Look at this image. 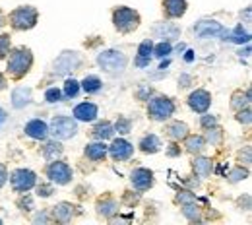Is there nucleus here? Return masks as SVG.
<instances>
[{
  "mask_svg": "<svg viewBox=\"0 0 252 225\" xmlns=\"http://www.w3.org/2000/svg\"><path fill=\"white\" fill-rule=\"evenodd\" d=\"M183 212H185V216H187L189 220H198V208H194L192 204H187Z\"/></svg>",
  "mask_w": 252,
  "mask_h": 225,
  "instance_id": "obj_37",
  "label": "nucleus"
},
{
  "mask_svg": "<svg viewBox=\"0 0 252 225\" xmlns=\"http://www.w3.org/2000/svg\"><path fill=\"white\" fill-rule=\"evenodd\" d=\"M214 125H216V119H214V117H210V115H206V117L202 119V127H204V129H212Z\"/></svg>",
  "mask_w": 252,
  "mask_h": 225,
  "instance_id": "obj_41",
  "label": "nucleus"
},
{
  "mask_svg": "<svg viewBox=\"0 0 252 225\" xmlns=\"http://www.w3.org/2000/svg\"><path fill=\"white\" fill-rule=\"evenodd\" d=\"M10 22L16 30H32L33 26L37 24V10L32 6H22L18 10L12 12Z\"/></svg>",
  "mask_w": 252,
  "mask_h": 225,
  "instance_id": "obj_4",
  "label": "nucleus"
},
{
  "mask_svg": "<svg viewBox=\"0 0 252 225\" xmlns=\"http://www.w3.org/2000/svg\"><path fill=\"white\" fill-rule=\"evenodd\" d=\"M194 32H196L198 37H214V35H223V37H227V33L221 28V24L212 22V20H202V22H198L196 28H194Z\"/></svg>",
  "mask_w": 252,
  "mask_h": 225,
  "instance_id": "obj_9",
  "label": "nucleus"
},
{
  "mask_svg": "<svg viewBox=\"0 0 252 225\" xmlns=\"http://www.w3.org/2000/svg\"><path fill=\"white\" fill-rule=\"evenodd\" d=\"M49 132L59 140H66V138H72L78 132V125L68 117H57V119H53Z\"/></svg>",
  "mask_w": 252,
  "mask_h": 225,
  "instance_id": "obj_5",
  "label": "nucleus"
},
{
  "mask_svg": "<svg viewBox=\"0 0 252 225\" xmlns=\"http://www.w3.org/2000/svg\"><path fill=\"white\" fill-rule=\"evenodd\" d=\"M109 152H111V156H113V160L117 161H125L128 160L130 156H132V152H134V148H132V144H128L126 140H115L113 144H111V148H109Z\"/></svg>",
  "mask_w": 252,
  "mask_h": 225,
  "instance_id": "obj_11",
  "label": "nucleus"
},
{
  "mask_svg": "<svg viewBox=\"0 0 252 225\" xmlns=\"http://www.w3.org/2000/svg\"><path fill=\"white\" fill-rule=\"evenodd\" d=\"M74 117L78 121H94L97 117V107L94 103H80L76 109H74Z\"/></svg>",
  "mask_w": 252,
  "mask_h": 225,
  "instance_id": "obj_14",
  "label": "nucleus"
},
{
  "mask_svg": "<svg viewBox=\"0 0 252 225\" xmlns=\"http://www.w3.org/2000/svg\"><path fill=\"white\" fill-rule=\"evenodd\" d=\"M163 6L171 18H181L187 12V0H163Z\"/></svg>",
  "mask_w": 252,
  "mask_h": 225,
  "instance_id": "obj_15",
  "label": "nucleus"
},
{
  "mask_svg": "<svg viewBox=\"0 0 252 225\" xmlns=\"http://www.w3.org/2000/svg\"><path fill=\"white\" fill-rule=\"evenodd\" d=\"M45 99H47L49 103H57V101L61 99V90H57V88H51V90L45 94Z\"/></svg>",
  "mask_w": 252,
  "mask_h": 225,
  "instance_id": "obj_35",
  "label": "nucleus"
},
{
  "mask_svg": "<svg viewBox=\"0 0 252 225\" xmlns=\"http://www.w3.org/2000/svg\"><path fill=\"white\" fill-rule=\"evenodd\" d=\"M97 210H99V214L101 216H113L115 212H117V202H113V200H105V202H99V206H97Z\"/></svg>",
  "mask_w": 252,
  "mask_h": 225,
  "instance_id": "obj_26",
  "label": "nucleus"
},
{
  "mask_svg": "<svg viewBox=\"0 0 252 225\" xmlns=\"http://www.w3.org/2000/svg\"><path fill=\"white\" fill-rule=\"evenodd\" d=\"M115 129L119 130L121 134H126V132H130V123H128L126 119H119V121H117V127H115Z\"/></svg>",
  "mask_w": 252,
  "mask_h": 225,
  "instance_id": "obj_38",
  "label": "nucleus"
},
{
  "mask_svg": "<svg viewBox=\"0 0 252 225\" xmlns=\"http://www.w3.org/2000/svg\"><path fill=\"white\" fill-rule=\"evenodd\" d=\"M0 28H2V14H0Z\"/></svg>",
  "mask_w": 252,
  "mask_h": 225,
  "instance_id": "obj_47",
  "label": "nucleus"
},
{
  "mask_svg": "<svg viewBox=\"0 0 252 225\" xmlns=\"http://www.w3.org/2000/svg\"><path fill=\"white\" fill-rule=\"evenodd\" d=\"M167 132H169V136H171L173 140H181V138L187 136L189 129H187V125H183V123H173V125L167 129Z\"/></svg>",
  "mask_w": 252,
  "mask_h": 225,
  "instance_id": "obj_23",
  "label": "nucleus"
},
{
  "mask_svg": "<svg viewBox=\"0 0 252 225\" xmlns=\"http://www.w3.org/2000/svg\"><path fill=\"white\" fill-rule=\"evenodd\" d=\"M204 148V138H200V136H190L189 140H187V150L189 152H200Z\"/></svg>",
  "mask_w": 252,
  "mask_h": 225,
  "instance_id": "obj_29",
  "label": "nucleus"
},
{
  "mask_svg": "<svg viewBox=\"0 0 252 225\" xmlns=\"http://www.w3.org/2000/svg\"><path fill=\"white\" fill-rule=\"evenodd\" d=\"M55 218L59 220V222H70V218H72V206L70 204H59L57 208H55Z\"/></svg>",
  "mask_w": 252,
  "mask_h": 225,
  "instance_id": "obj_22",
  "label": "nucleus"
},
{
  "mask_svg": "<svg viewBox=\"0 0 252 225\" xmlns=\"http://www.w3.org/2000/svg\"><path fill=\"white\" fill-rule=\"evenodd\" d=\"M229 37H231V41H235V43H249V41H251V33L243 32V26H237L235 32L231 33Z\"/></svg>",
  "mask_w": 252,
  "mask_h": 225,
  "instance_id": "obj_27",
  "label": "nucleus"
},
{
  "mask_svg": "<svg viewBox=\"0 0 252 225\" xmlns=\"http://www.w3.org/2000/svg\"><path fill=\"white\" fill-rule=\"evenodd\" d=\"M152 51H154V43H152V41H144V43L140 45V49H138V59H148V61H150Z\"/></svg>",
  "mask_w": 252,
  "mask_h": 225,
  "instance_id": "obj_30",
  "label": "nucleus"
},
{
  "mask_svg": "<svg viewBox=\"0 0 252 225\" xmlns=\"http://www.w3.org/2000/svg\"><path fill=\"white\" fill-rule=\"evenodd\" d=\"M97 63L109 74H121L126 68V57L121 51H105L97 57Z\"/></svg>",
  "mask_w": 252,
  "mask_h": 225,
  "instance_id": "obj_1",
  "label": "nucleus"
},
{
  "mask_svg": "<svg viewBox=\"0 0 252 225\" xmlns=\"http://www.w3.org/2000/svg\"><path fill=\"white\" fill-rule=\"evenodd\" d=\"M208 140L212 142V144H220L221 142V130L220 129H210L208 130Z\"/></svg>",
  "mask_w": 252,
  "mask_h": 225,
  "instance_id": "obj_36",
  "label": "nucleus"
},
{
  "mask_svg": "<svg viewBox=\"0 0 252 225\" xmlns=\"http://www.w3.org/2000/svg\"><path fill=\"white\" fill-rule=\"evenodd\" d=\"M179 33L181 30L173 24H159L156 28V35H163L165 39H175V37H179Z\"/></svg>",
  "mask_w": 252,
  "mask_h": 225,
  "instance_id": "obj_20",
  "label": "nucleus"
},
{
  "mask_svg": "<svg viewBox=\"0 0 252 225\" xmlns=\"http://www.w3.org/2000/svg\"><path fill=\"white\" fill-rule=\"evenodd\" d=\"M148 111H150V115H152L154 119L165 121V119H169V117L175 113V105H173V101L167 99V97H156V99L150 101Z\"/></svg>",
  "mask_w": 252,
  "mask_h": 225,
  "instance_id": "obj_6",
  "label": "nucleus"
},
{
  "mask_svg": "<svg viewBox=\"0 0 252 225\" xmlns=\"http://www.w3.org/2000/svg\"><path fill=\"white\" fill-rule=\"evenodd\" d=\"M0 121H2V111H0Z\"/></svg>",
  "mask_w": 252,
  "mask_h": 225,
  "instance_id": "obj_48",
  "label": "nucleus"
},
{
  "mask_svg": "<svg viewBox=\"0 0 252 225\" xmlns=\"http://www.w3.org/2000/svg\"><path fill=\"white\" fill-rule=\"evenodd\" d=\"M6 179H8V175H6V169H4V165H0V187L6 183Z\"/></svg>",
  "mask_w": 252,
  "mask_h": 225,
  "instance_id": "obj_44",
  "label": "nucleus"
},
{
  "mask_svg": "<svg viewBox=\"0 0 252 225\" xmlns=\"http://www.w3.org/2000/svg\"><path fill=\"white\" fill-rule=\"evenodd\" d=\"M237 119H239V123H245V125H249V123H251V111H249V109L241 111Z\"/></svg>",
  "mask_w": 252,
  "mask_h": 225,
  "instance_id": "obj_39",
  "label": "nucleus"
},
{
  "mask_svg": "<svg viewBox=\"0 0 252 225\" xmlns=\"http://www.w3.org/2000/svg\"><path fill=\"white\" fill-rule=\"evenodd\" d=\"M86 156L94 161L103 160V158L107 156V146H105L103 142H99V144H90V146L86 148Z\"/></svg>",
  "mask_w": 252,
  "mask_h": 225,
  "instance_id": "obj_18",
  "label": "nucleus"
},
{
  "mask_svg": "<svg viewBox=\"0 0 252 225\" xmlns=\"http://www.w3.org/2000/svg\"><path fill=\"white\" fill-rule=\"evenodd\" d=\"M132 185L138 191H148L154 185L152 171H148V169H136V171H132Z\"/></svg>",
  "mask_w": 252,
  "mask_h": 225,
  "instance_id": "obj_12",
  "label": "nucleus"
},
{
  "mask_svg": "<svg viewBox=\"0 0 252 225\" xmlns=\"http://www.w3.org/2000/svg\"><path fill=\"white\" fill-rule=\"evenodd\" d=\"M185 59H187L189 63H192V61H194V53H192V51H187V57H185Z\"/></svg>",
  "mask_w": 252,
  "mask_h": 225,
  "instance_id": "obj_45",
  "label": "nucleus"
},
{
  "mask_svg": "<svg viewBox=\"0 0 252 225\" xmlns=\"http://www.w3.org/2000/svg\"><path fill=\"white\" fill-rule=\"evenodd\" d=\"M194 171H196V175L202 177V179L210 177V173H212V161L206 160V158H198V160L194 161Z\"/></svg>",
  "mask_w": 252,
  "mask_h": 225,
  "instance_id": "obj_19",
  "label": "nucleus"
},
{
  "mask_svg": "<svg viewBox=\"0 0 252 225\" xmlns=\"http://www.w3.org/2000/svg\"><path fill=\"white\" fill-rule=\"evenodd\" d=\"M30 101H32V92H30L28 88H18V90H14V94H12V105H14L16 109L26 107Z\"/></svg>",
  "mask_w": 252,
  "mask_h": 225,
  "instance_id": "obj_17",
  "label": "nucleus"
},
{
  "mask_svg": "<svg viewBox=\"0 0 252 225\" xmlns=\"http://www.w3.org/2000/svg\"><path fill=\"white\" fill-rule=\"evenodd\" d=\"M61 154H63L61 144L51 142V144H47V146H45V160H47V161H55L59 156H61Z\"/></svg>",
  "mask_w": 252,
  "mask_h": 225,
  "instance_id": "obj_25",
  "label": "nucleus"
},
{
  "mask_svg": "<svg viewBox=\"0 0 252 225\" xmlns=\"http://www.w3.org/2000/svg\"><path fill=\"white\" fill-rule=\"evenodd\" d=\"M78 92H80V84H78L76 80H68V82L64 84V94L68 97H76Z\"/></svg>",
  "mask_w": 252,
  "mask_h": 225,
  "instance_id": "obj_31",
  "label": "nucleus"
},
{
  "mask_svg": "<svg viewBox=\"0 0 252 225\" xmlns=\"http://www.w3.org/2000/svg\"><path fill=\"white\" fill-rule=\"evenodd\" d=\"M80 64V57L76 53H64L63 57L55 63V72L57 74H66V72H72L74 68H78Z\"/></svg>",
  "mask_w": 252,
  "mask_h": 225,
  "instance_id": "obj_10",
  "label": "nucleus"
},
{
  "mask_svg": "<svg viewBox=\"0 0 252 225\" xmlns=\"http://www.w3.org/2000/svg\"><path fill=\"white\" fill-rule=\"evenodd\" d=\"M210 103H212V97H210L208 92H204V90H198V92H194V94L189 97V105L196 111V113H204V111H208Z\"/></svg>",
  "mask_w": 252,
  "mask_h": 225,
  "instance_id": "obj_13",
  "label": "nucleus"
},
{
  "mask_svg": "<svg viewBox=\"0 0 252 225\" xmlns=\"http://www.w3.org/2000/svg\"><path fill=\"white\" fill-rule=\"evenodd\" d=\"M94 136L97 140H107V138L113 136V127L109 123H101L94 129Z\"/></svg>",
  "mask_w": 252,
  "mask_h": 225,
  "instance_id": "obj_24",
  "label": "nucleus"
},
{
  "mask_svg": "<svg viewBox=\"0 0 252 225\" xmlns=\"http://www.w3.org/2000/svg\"><path fill=\"white\" fill-rule=\"evenodd\" d=\"M4 86H6V80H4V78H2V76H0V90H2V88H4Z\"/></svg>",
  "mask_w": 252,
  "mask_h": 225,
  "instance_id": "obj_46",
  "label": "nucleus"
},
{
  "mask_svg": "<svg viewBox=\"0 0 252 225\" xmlns=\"http://www.w3.org/2000/svg\"><path fill=\"white\" fill-rule=\"evenodd\" d=\"M10 51V37L8 35H0V59H4Z\"/></svg>",
  "mask_w": 252,
  "mask_h": 225,
  "instance_id": "obj_33",
  "label": "nucleus"
},
{
  "mask_svg": "<svg viewBox=\"0 0 252 225\" xmlns=\"http://www.w3.org/2000/svg\"><path fill=\"white\" fill-rule=\"evenodd\" d=\"M177 200H179V202H185V204H192V202H194V196H190V193H181Z\"/></svg>",
  "mask_w": 252,
  "mask_h": 225,
  "instance_id": "obj_42",
  "label": "nucleus"
},
{
  "mask_svg": "<svg viewBox=\"0 0 252 225\" xmlns=\"http://www.w3.org/2000/svg\"><path fill=\"white\" fill-rule=\"evenodd\" d=\"M39 194H41V196H51V194H53V189H51V187L41 185V187H39Z\"/></svg>",
  "mask_w": 252,
  "mask_h": 225,
  "instance_id": "obj_43",
  "label": "nucleus"
},
{
  "mask_svg": "<svg viewBox=\"0 0 252 225\" xmlns=\"http://www.w3.org/2000/svg\"><path fill=\"white\" fill-rule=\"evenodd\" d=\"M12 187L18 193H28L35 187V173L30 169H18L12 175Z\"/></svg>",
  "mask_w": 252,
  "mask_h": 225,
  "instance_id": "obj_7",
  "label": "nucleus"
},
{
  "mask_svg": "<svg viewBox=\"0 0 252 225\" xmlns=\"http://www.w3.org/2000/svg\"><path fill=\"white\" fill-rule=\"evenodd\" d=\"M140 148H142L144 152H148V154L158 152V150H159V138H158V136H154V134L146 136V138L140 142Z\"/></svg>",
  "mask_w": 252,
  "mask_h": 225,
  "instance_id": "obj_21",
  "label": "nucleus"
},
{
  "mask_svg": "<svg viewBox=\"0 0 252 225\" xmlns=\"http://www.w3.org/2000/svg\"><path fill=\"white\" fill-rule=\"evenodd\" d=\"M26 134L35 138V140H45L47 134H49V129L43 121H32V123L26 125Z\"/></svg>",
  "mask_w": 252,
  "mask_h": 225,
  "instance_id": "obj_16",
  "label": "nucleus"
},
{
  "mask_svg": "<svg viewBox=\"0 0 252 225\" xmlns=\"http://www.w3.org/2000/svg\"><path fill=\"white\" fill-rule=\"evenodd\" d=\"M171 53V45L167 43V41H163V43H159L158 47H156V57H159V59H163L165 55H169Z\"/></svg>",
  "mask_w": 252,
  "mask_h": 225,
  "instance_id": "obj_34",
  "label": "nucleus"
},
{
  "mask_svg": "<svg viewBox=\"0 0 252 225\" xmlns=\"http://www.w3.org/2000/svg\"><path fill=\"white\" fill-rule=\"evenodd\" d=\"M47 175H49V179H51L53 183H57V185H66V183H70V179H72L70 167H68L66 163H63V161L51 163L49 169H47Z\"/></svg>",
  "mask_w": 252,
  "mask_h": 225,
  "instance_id": "obj_8",
  "label": "nucleus"
},
{
  "mask_svg": "<svg viewBox=\"0 0 252 225\" xmlns=\"http://www.w3.org/2000/svg\"><path fill=\"white\" fill-rule=\"evenodd\" d=\"M84 90L88 92V94H95V92H99L101 90V80L99 78H95V76H90V78H86L84 80Z\"/></svg>",
  "mask_w": 252,
  "mask_h": 225,
  "instance_id": "obj_28",
  "label": "nucleus"
},
{
  "mask_svg": "<svg viewBox=\"0 0 252 225\" xmlns=\"http://www.w3.org/2000/svg\"><path fill=\"white\" fill-rule=\"evenodd\" d=\"M33 59H32V51L30 49H16L14 51V55L10 57V63H8V70H10V74L12 76H16V78H20V76H24L28 70H30V66H32Z\"/></svg>",
  "mask_w": 252,
  "mask_h": 225,
  "instance_id": "obj_2",
  "label": "nucleus"
},
{
  "mask_svg": "<svg viewBox=\"0 0 252 225\" xmlns=\"http://www.w3.org/2000/svg\"><path fill=\"white\" fill-rule=\"evenodd\" d=\"M113 20H115V26H117V30L123 33H130L134 32L136 28H138V24H140V16L134 12V10H130V8H119L117 12H115V16H113Z\"/></svg>",
  "mask_w": 252,
  "mask_h": 225,
  "instance_id": "obj_3",
  "label": "nucleus"
},
{
  "mask_svg": "<svg viewBox=\"0 0 252 225\" xmlns=\"http://www.w3.org/2000/svg\"><path fill=\"white\" fill-rule=\"evenodd\" d=\"M249 101H251V94H249V92H247L245 96H243V94H235V97H233V107L239 109V107L247 105Z\"/></svg>",
  "mask_w": 252,
  "mask_h": 225,
  "instance_id": "obj_32",
  "label": "nucleus"
},
{
  "mask_svg": "<svg viewBox=\"0 0 252 225\" xmlns=\"http://www.w3.org/2000/svg\"><path fill=\"white\" fill-rule=\"evenodd\" d=\"M249 173L245 171V169H237V171H233L231 173V181H241V179H245Z\"/></svg>",
  "mask_w": 252,
  "mask_h": 225,
  "instance_id": "obj_40",
  "label": "nucleus"
}]
</instances>
